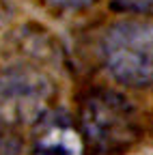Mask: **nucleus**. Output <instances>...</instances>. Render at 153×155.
<instances>
[{"label": "nucleus", "instance_id": "f257e3e1", "mask_svg": "<svg viewBox=\"0 0 153 155\" xmlns=\"http://www.w3.org/2000/svg\"><path fill=\"white\" fill-rule=\"evenodd\" d=\"M78 129L97 153H119L138 138V114L127 97L110 88H91L80 97Z\"/></svg>", "mask_w": 153, "mask_h": 155}, {"label": "nucleus", "instance_id": "f03ea898", "mask_svg": "<svg viewBox=\"0 0 153 155\" xmlns=\"http://www.w3.org/2000/svg\"><path fill=\"white\" fill-rule=\"evenodd\" d=\"M101 61L117 82L134 88L153 84V24L121 19L110 24L99 41Z\"/></svg>", "mask_w": 153, "mask_h": 155}, {"label": "nucleus", "instance_id": "7ed1b4c3", "mask_svg": "<svg viewBox=\"0 0 153 155\" xmlns=\"http://www.w3.org/2000/svg\"><path fill=\"white\" fill-rule=\"evenodd\" d=\"M54 86L39 69L26 65L0 69V127L35 125L50 110Z\"/></svg>", "mask_w": 153, "mask_h": 155}, {"label": "nucleus", "instance_id": "20e7f679", "mask_svg": "<svg viewBox=\"0 0 153 155\" xmlns=\"http://www.w3.org/2000/svg\"><path fill=\"white\" fill-rule=\"evenodd\" d=\"M30 155H84V138L63 110H48L35 123Z\"/></svg>", "mask_w": 153, "mask_h": 155}, {"label": "nucleus", "instance_id": "39448f33", "mask_svg": "<svg viewBox=\"0 0 153 155\" xmlns=\"http://www.w3.org/2000/svg\"><path fill=\"white\" fill-rule=\"evenodd\" d=\"M110 9L119 13L153 17V0H110Z\"/></svg>", "mask_w": 153, "mask_h": 155}, {"label": "nucleus", "instance_id": "423d86ee", "mask_svg": "<svg viewBox=\"0 0 153 155\" xmlns=\"http://www.w3.org/2000/svg\"><path fill=\"white\" fill-rule=\"evenodd\" d=\"M24 140L17 129L0 127V155H24Z\"/></svg>", "mask_w": 153, "mask_h": 155}, {"label": "nucleus", "instance_id": "0eeeda50", "mask_svg": "<svg viewBox=\"0 0 153 155\" xmlns=\"http://www.w3.org/2000/svg\"><path fill=\"white\" fill-rule=\"evenodd\" d=\"M50 2L58 9H65V11H80V9L95 5L97 0H50Z\"/></svg>", "mask_w": 153, "mask_h": 155}]
</instances>
